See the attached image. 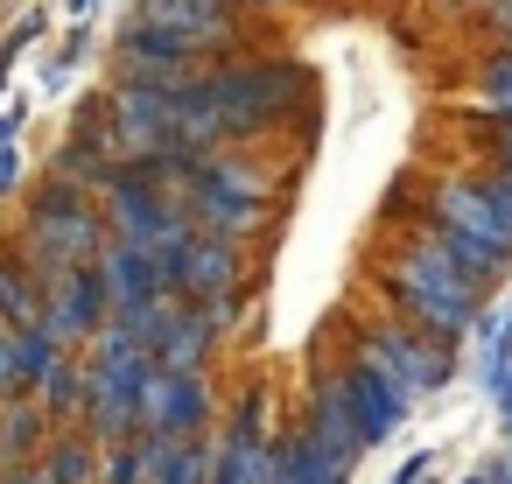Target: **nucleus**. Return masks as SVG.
Masks as SVG:
<instances>
[{"label": "nucleus", "mask_w": 512, "mask_h": 484, "mask_svg": "<svg viewBox=\"0 0 512 484\" xmlns=\"http://www.w3.org/2000/svg\"><path fill=\"white\" fill-rule=\"evenodd\" d=\"M337 386H344V407H351V421H358V442H365V449H372V442H386V435L407 421V407H414L393 379L365 372L358 358H344V365H337Z\"/></svg>", "instance_id": "obj_12"}, {"label": "nucleus", "mask_w": 512, "mask_h": 484, "mask_svg": "<svg viewBox=\"0 0 512 484\" xmlns=\"http://www.w3.org/2000/svg\"><path fill=\"white\" fill-rule=\"evenodd\" d=\"M351 358L365 365V372H379V379H393L407 400H421V393H435L449 372H456V358H449V344H435V337H421L414 323H372V330H358V344H351Z\"/></svg>", "instance_id": "obj_5"}, {"label": "nucleus", "mask_w": 512, "mask_h": 484, "mask_svg": "<svg viewBox=\"0 0 512 484\" xmlns=\"http://www.w3.org/2000/svg\"><path fill=\"white\" fill-rule=\"evenodd\" d=\"M99 484H148L141 449H134V442H106V449H99Z\"/></svg>", "instance_id": "obj_25"}, {"label": "nucleus", "mask_w": 512, "mask_h": 484, "mask_svg": "<svg viewBox=\"0 0 512 484\" xmlns=\"http://www.w3.org/2000/svg\"><path fill=\"white\" fill-rule=\"evenodd\" d=\"M260 8H267V0H260Z\"/></svg>", "instance_id": "obj_37"}, {"label": "nucleus", "mask_w": 512, "mask_h": 484, "mask_svg": "<svg viewBox=\"0 0 512 484\" xmlns=\"http://www.w3.org/2000/svg\"><path fill=\"white\" fill-rule=\"evenodd\" d=\"M92 267H99V288H106V323H127V316H141L155 295H176V288H169L134 246H120V239H106V253H99Z\"/></svg>", "instance_id": "obj_13"}, {"label": "nucleus", "mask_w": 512, "mask_h": 484, "mask_svg": "<svg viewBox=\"0 0 512 484\" xmlns=\"http://www.w3.org/2000/svg\"><path fill=\"white\" fill-rule=\"evenodd\" d=\"M211 428V386L204 372H169V365H148L141 379V400H134V435H204Z\"/></svg>", "instance_id": "obj_6"}, {"label": "nucleus", "mask_w": 512, "mask_h": 484, "mask_svg": "<svg viewBox=\"0 0 512 484\" xmlns=\"http://www.w3.org/2000/svg\"><path fill=\"white\" fill-rule=\"evenodd\" d=\"M498 162L512 169V120H505V134H498Z\"/></svg>", "instance_id": "obj_33"}, {"label": "nucleus", "mask_w": 512, "mask_h": 484, "mask_svg": "<svg viewBox=\"0 0 512 484\" xmlns=\"http://www.w3.org/2000/svg\"><path fill=\"white\" fill-rule=\"evenodd\" d=\"M239 281H246V253L232 239H211L197 232L176 260V295L190 309H218V302H239Z\"/></svg>", "instance_id": "obj_9"}, {"label": "nucleus", "mask_w": 512, "mask_h": 484, "mask_svg": "<svg viewBox=\"0 0 512 484\" xmlns=\"http://www.w3.org/2000/svg\"><path fill=\"white\" fill-rule=\"evenodd\" d=\"M0 323H8L15 337L43 330V281L22 253H0Z\"/></svg>", "instance_id": "obj_16"}, {"label": "nucleus", "mask_w": 512, "mask_h": 484, "mask_svg": "<svg viewBox=\"0 0 512 484\" xmlns=\"http://www.w3.org/2000/svg\"><path fill=\"white\" fill-rule=\"evenodd\" d=\"M386 288H393V302H400V323H414V330L435 337V344H456V337L477 330V316H484V288L435 246L428 225L386 260Z\"/></svg>", "instance_id": "obj_1"}, {"label": "nucleus", "mask_w": 512, "mask_h": 484, "mask_svg": "<svg viewBox=\"0 0 512 484\" xmlns=\"http://www.w3.org/2000/svg\"><path fill=\"white\" fill-rule=\"evenodd\" d=\"M505 484H512V477H505Z\"/></svg>", "instance_id": "obj_38"}, {"label": "nucleus", "mask_w": 512, "mask_h": 484, "mask_svg": "<svg viewBox=\"0 0 512 484\" xmlns=\"http://www.w3.org/2000/svg\"><path fill=\"white\" fill-rule=\"evenodd\" d=\"M36 29H43V22H22V29H15V43H8V50H0V85H8V71H15V57H22V50L36 43Z\"/></svg>", "instance_id": "obj_29"}, {"label": "nucleus", "mask_w": 512, "mask_h": 484, "mask_svg": "<svg viewBox=\"0 0 512 484\" xmlns=\"http://www.w3.org/2000/svg\"><path fill=\"white\" fill-rule=\"evenodd\" d=\"M64 15H71V22H85V15H92V0H71V8H64Z\"/></svg>", "instance_id": "obj_34"}, {"label": "nucleus", "mask_w": 512, "mask_h": 484, "mask_svg": "<svg viewBox=\"0 0 512 484\" xmlns=\"http://www.w3.org/2000/svg\"><path fill=\"white\" fill-rule=\"evenodd\" d=\"M134 22H148L155 36H169L190 57H204V50L225 43V0H141Z\"/></svg>", "instance_id": "obj_15"}, {"label": "nucleus", "mask_w": 512, "mask_h": 484, "mask_svg": "<svg viewBox=\"0 0 512 484\" xmlns=\"http://www.w3.org/2000/svg\"><path fill=\"white\" fill-rule=\"evenodd\" d=\"M274 484H344V470L295 428V435H274Z\"/></svg>", "instance_id": "obj_21"}, {"label": "nucleus", "mask_w": 512, "mask_h": 484, "mask_svg": "<svg viewBox=\"0 0 512 484\" xmlns=\"http://www.w3.org/2000/svg\"><path fill=\"white\" fill-rule=\"evenodd\" d=\"M15 127H22V106H0V148H15Z\"/></svg>", "instance_id": "obj_32"}, {"label": "nucleus", "mask_w": 512, "mask_h": 484, "mask_svg": "<svg viewBox=\"0 0 512 484\" xmlns=\"http://www.w3.org/2000/svg\"><path fill=\"white\" fill-rule=\"evenodd\" d=\"M0 393H8V400L22 393V337L8 323H0Z\"/></svg>", "instance_id": "obj_27"}, {"label": "nucleus", "mask_w": 512, "mask_h": 484, "mask_svg": "<svg viewBox=\"0 0 512 484\" xmlns=\"http://www.w3.org/2000/svg\"><path fill=\"white\" fill-rule=\"evenodd\" d=\"M484 197H491V211L512 225V169H498V176H484Z\"/></svg>", "instance_id": "obj_28"}, {"label": "nucleus", "mask_w": 512, "mask_h": 484, "mask_svg": "<svg viewBox=\"0 0 512 484\" xmlns=\"http://www.w3.org/2000/svg\"><path fill=\"white\" fill-rule=\"evenodd\" d=\"M43 330H50L64 351H78V344H92V337L106 330V288H99V267H71V274L43 281Z\"/></svg>", "instance_id": "obj_8"}, {"label": "nucleus", "mask_w": 512, "mask_h": 484, "mask_svg": "<svg viewBox=\"0 0 512 484\" xmlns=\"http://www.w3.org/2000/svg\"><path fill=\"white\" fill-rule=\"evenodd\" d=\"M211 344H218V323H211L204 309H190V302H183V316H176V323H169V337L155 344V365H169V372H204Z\"/></svg>", "instance_id": "obj_19"}, {"label": "nucleus", "mask_w": 512, "mask_h": 484, "mask_svg": "<svg viewBox=\"0 0 512 484\" xmlns=\"http://www.w3.org/2000/svg\"><path fill=\"white\" fill-rule=\"evenodd\" d=\"M477 99H484V106H498V113L512 120V57H491V64H484V85H477Z\"/></svg>", "instance_id": "obj_26"}, {"label": "nucleus", "mask_w": 512, "mask_h": 484, "mask_svg": "<svg viewBox=\"0 0 512 484\" xmlns=\"http://www.w3.org/2000/svg\"><path fill=\"white\" fill-rule=\"evenodd\" d=\"M36 449H50V414H43V400H8L0 407V470H22Z\"/></svg>", "instance_id": "obj_17"}, {"label": "nucleus", "mask_w": 512, "mask_h": 484, "mask_svg": "<svg viewBox=\"0 0 512 484\" xmlns=\"http://www.w3.org/2000/svg\"><path fill=\"white\" fill-rule=\"evenodd\" d=\"M0 484H43V477L36 470H15V477H0Z\"/></svg>", "instance_id": "obj_35"}, {"label": "nucleus", "mask_w": 512, "mask_h": 484, "mask_svg": "<svg viewBox=\"0 0 512 484\" xmlns=\"http://www.w3.org/2000/svg\"><path fill=\"white\" fill-rule=\"evenodd\" d=\"M36 400H43V414H71V421H78V414H85V358L64 351L57 372L36 386Z\"/></svg>", "instance_id": "obj_23"}, {"label": "nucleus", "mask_w": 512, "mask_h": 484, "mask_svg": "<svg viewBox=\"0 0 512 484\" xmlns=\"http://www.w3.org/2000/svg\"><path fill=\"white\" fill-rule=\"evenodd\" d=\"M176 197H183V211H190V225H197V232H211V239H232V246H246V239H260V232L274 225V204L225 197V190H211L197 169H190V183H183Z\"/></svg>", "instance_id": "obj_11"}, {"label": "nucleus", "mask_w": 512, "mask_h": 484, "mask_svg": "<svg viewBox=\"0 0 512 484\" xmlns=\"http://www.w3.org/2000/svg\"><path fill=\"white\" fill-rule=\"evenodd\" d=\"M15 253L36 267V281H57V274L92 267V260L106 253V218H99V204H92L85 190H71V183L50 176V183L36 190L22 232H15Z\"/></svg>", "instance_id": "obj_3"}, {"label": "nucleus", "mask_w": 512, "mask_h": 484, "mask_svg": "<svg viewBox=\"0 0 512 484\" xmlns=\"http://www.w3.org/2000/svg\"><path fill=\"white\" fill-rule=\"evenodd\" d=\"M197 176H204L211 190H225V197H253V204H274V176H267V169H260L253 155H225V148H218V155H204V162H197Z\"/></svg>", "instance_id": "obj_20"}, {"label": "nucleus", "mask_w": 512, "mask_h": 484, "mask_svg": "<svg viewBox=\"0 0 512 484\" xmlns=\"http://www.w3.org/2000/svg\"><path fill=\"white\" fill-rule=\"evenodd\" d=\"M99 218H106V239L134 246V253L176 288V260H183V246L197 239V225H190V211H183L176 190H162V183L141 176V169H120L113 190L99 197Z\"/></svg>", "instance_id": "obj_2"}, {"label": "nucleus", "mask_w": 512, "mask_h": 484, "mask_svg": "<svg viewBox=\"0 0 512 484\" xmlns=\"http://www.w3.org/2000/svg\"><path fill=\"white\" fill-rule=\"evenodd\" d=\"M505 43H512V8H505Z\"/></svg>", "instance_id": "obj_36"}, {"label": "nucleus", "mask_w": 512, "mask_h": 484, "mask_svg": "<svg viewBox=\"0 0 512 484\" xmlns=\"http://www.w3.org/2000/svg\"><path fill=\"white\" fill-rule=\"evenodd\" d=\"M43 484H92L99 477V442L92 435H57L50 449H43V470H36Z\"/></svg>", "instance_id": "obj_22"}, {"label": "nucleus", "mask_w": 512, "mask_h": 484, "mask_svg": "<svg viewBox=\"0 0 512 484\" xmlns=\"http://www.w3.org/2000/svg\"><path fill=\"white\" fill-rule=\"evenodd\" d=\"M15 183H22V155H15V148H0V197H8Z\"/></svg>", "instance_id": "obj_31"}, {"label": "nucleus", "mask_w": 512, "mask_h": 484, "mask_svg": "<svg viewBox=\"0 0 512 484\" xmlns=\"http://www.w3.org/2000/svg\"><path fill=\"white\" fill-rule=\"evenodd\" d=\"M50 176H57V183H71V190H85V197H106V190H113V176H120V162H113V155H106L99 141L71 134V141L57 148Z\"/></svg>", "instance_id": "obj_18"}, {"label": "nucleus", "mask_w": 512, "mask_h": 484, "mask_svg": "<svg viewBox=\"0 0 512 484\" xmlns=\"http://www.w3.org/2000/svg\"><path fill=\"white\" fill-rule=\"evenodd\" d=\"M148 351L127 337V330H99L85 344V435L106 449V442H134V400H141V379H148Z\"/></svg>", "instance_id": "obj_4"}, {"label": "nucleus", "mask_w": 512, "mask_h": 484, "mask_svg": "<svg viewBox=\"0 0 512 484\" xmlns=\"http://www.w3.org/2000/svg\"><path fill=\"white\" fill-rule=\"evenodd\" d=\"M302 435L351 477V463L365 456V442H358V421H351V407H344V386H337V372H323L316 379V393H309V414H302Z\"/></svg>", "instance_id": "obj_14"}, {"label": "nucleus", "mask_w": 512, "mask_h": 484, "mask_svg": "<svg viewBox=\"0 0 512 484\" xmlns=\"http://www.w3.org/2000/svg\"><path fill=\"white\" fill-rule=\"evenodd\" d=\"M428 225H442V232H456V239H477L484 253L512 260V225L491 211L484 183H435V190H428Z\"/></svg>", "instance_id": "obj_10"}, {"label": "nucleus", "mask_w": 512, "mask_h": 484, "mask_svg": "<svg viewBox=\"0 0 512 484\" xmlns=\"http://www.w3.org/2000/svg\"><path fill=\"white\" fill-rule=\"evenodd\" d=\"M428 470H435V456H428V449H414V456H407V463L393 470V484H421Z\"/></svg>", "instance_id": "obj_30"}, {"label": "nucleus", "mask_w": 512, "mask_h": 484, "mask_svg": "<svg viewBox=\"0 0 512 484\" xmlns=\"http://www.w3.org/2000/svg\"><path fill=\"white\" fill-rule=\"evenodd\" d=\"M218 106H225V134L232 141H253L267 120H281V106L302 92V71H281V64H253V71H218L211 78Z\"/></svg>", "instance_id": "obj_7"}, {"label": "nucleus", "mask_w": 512, "mask_h": 484, "mask_svg": "<svg viewBox=\"0 0 512 484\" xmlns=\"http://www.w3.org/2000/svg\"><path fill=\"white\" fill-rule=\"evenodd\" d=\"M57 358H64V344H57L50 330H29V337H22V393H36V386L57 372Z\"/></svg>", "instance_id": "obj_24"}]
</instances>
